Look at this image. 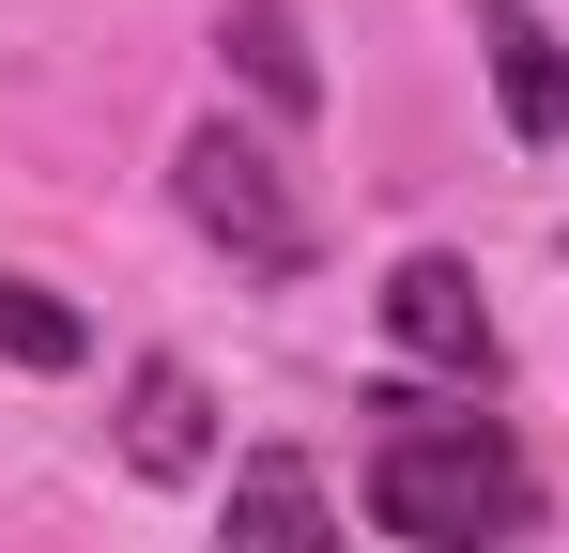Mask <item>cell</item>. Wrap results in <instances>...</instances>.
Returning a JSON list of instances; mask_svg holds the SVG:
<instances>
[{
	"label": "cell",
	"instance_id": "cell-1",
	"mask_svg": "<svg viewBox=\"0 0 569 553\" xmlns=\"http://www.w3.org/2000/svg\"><path fill=\"white\" fill-rule=\"evenodd\" d=\"M385 446H370V523L416 553H523L539 539V461L508 446L492 415H431V400H370Z\"/></svg>",
	"mask_w": 569,
	"mask_h": 553
},
{
	"label": "cell",
	"instance_id": "cell-2",
	"mask_svg": "<svg viewBox=\"0 0 569 553\" xmlns=\"http://www.w3.org/2000/svg\"><path fill=\"white\" fill-rule=\"evenodd\" d=\"M170 200L200 215V247H231L247 276H308L323 262V215H308V184L247 139V123H186V154H170Z\"/></svg>",
	"mask_w": 569,
	"mask_h": 553
},
{
	"label": "cell",
	"instance_id": "cell-3",
	"mask_svg": "<svg viewBox=\"0 0 569 553\" xmlns=\"http://www.w3.org/2000/svg\"><path fill=\"white\" fill-rule=\"evenodd\" d=\"M216 553H339L323 461H308V446H247V461H231V507H216Z\"/></svg>",
	"mask_w": 569,
	"mask_h": 553
},
{
	"label": "cell",
	"instance_id": "cell-4",
	"mask_svg": "<svg viewBox=\"0 0 569 553\" xmlns=\"http://www.w3.org/2000/svg\"><path fill=\"white\" fill-rule=\"evenodd\" d=\"M385 339L416 369H462V384H492V308H477V276L447 262V247H416V262L385 276Z\"/></svg>",
	"mask_w": 569,
	"mask_h": 553
},
{
	"label": "cell",
	"instance_id": "cell-5",
	"mask_svg": "<svg viewBox=\"0 0 569 553\" xmlns=\"http://www.w3.org/2000/svg\"><path fill=\"white\" fill-rule=\"evenodd\" d=\"M123 461H139V476H200V461H216V400H200L186 354L123 369Z\"/></svg>",
	"mask_w": 569,
	"mask_h": 553
},
{
	"label": "cell",
	"instance_id": "cell-6",
	"mask_svg": "<svg viewBox=\"0 0 569 553\" xmlns=\"http://www.w3.org/2000/svg\"><path fill=\"white\" fill-rule=\"evenodd\" d=\"M477 47H492V108H508V139H569V62H555V31H539L523 0H477Z\"/></svg>",
	"mask_w": 569,
	"mask_h": 553
},
{
	"label": "cell",
	"instance_id": "cell-7",
	"mask_svg": "<svg viewBox=\"0 0 569 553\" xmlns=\"http://www.w3.org/2000/svg\"><path fill=\"white\" fill-rule=\"evenodd\" d=\"M216 47H231V78L262 92L278 123L323 108V62H308V16H292V0H231V16H216Z\"/></svg>",
	"mask_w": 569,
	"mask_h": 553
},
{
	"label": "cell",
	"instance_id": "cell-8",
	"mask_svg": "<svg viewBox=\"0 0 569 553\" xmlns=\"http://www.w3.org/2000/svg\"><path fill=\"white\" fill-rule=\"evenodd\" d=\"M0 354H16V369H78V308L31 292V276H0Z\"/></svg>",
	"mask_w": 569,
	"mask_h": 553
}]
</instances>
